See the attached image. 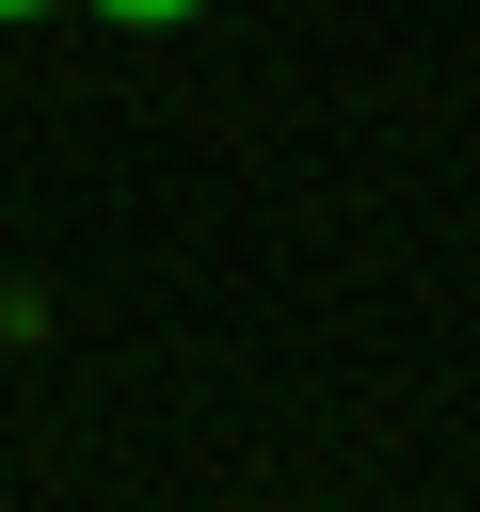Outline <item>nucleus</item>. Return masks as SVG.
<instances>
[{"instance_id": "f03ea898", "label": "nucleus", "mask_w": 480, "mask_h": 512, "mask_svg": "<svg viewBox=\"0 0 480 512\" xmlns=\"http://www.w3.org/2000/svg\"><path fill=\"white\" fill-rule=\"evenodd\" d=\"M0 16H64V0H0Z\"/></svg>"}, {"instance_id": "f257e3e1", "label": "nucleus", "mask_w": 480, "mask_h": 512, "mask_svg": "<svg viewBox=\"0 0 480 512\" xmlns=\"http://www.w3.org/2000/svg\"><path fill=\"white\" fill-rule=\"evenodd\" d=\"M96 16H128V32H176V16H192V0H96Z\"/></svg>"}]
</instances>
